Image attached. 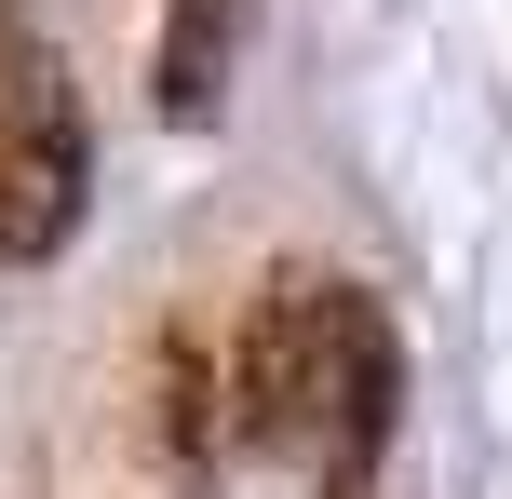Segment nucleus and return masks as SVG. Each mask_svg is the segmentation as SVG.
I'll return each instance as SVG.
<instances>
[{
  "mask_svg": "<svg viewBox=\"0 0 512 499\" xmlns=\"http://www.w3.org/2000/svg\"><path fill=\"white\" fill-rule=\"evenodd\" d=\"M230 365H243V432L256 446H283L324 499L378 486L391 432H405V338H391V311L351 270H297L283 257L270 284L243 297Z\"/></svg>",
  "mask_w": 512,
  "mask_h": 499,
  "instance_id": "f257e3e1",
  "label": "nucleus"
},
{
  "mask_svg": "<svg viewBox=\"0 0 512 499\" xmlns=\"http://www.w3.org/2000/svg\"><path fill=\"white\" fill-rule=\"evenodd\" d=\"M81 189H95V135H81V68L27 0H0V257L41 270L68 257Z\"/></svg>",
  "mask_w": 512,
  "mask_h": 499,
  "instance_id": "f03ea898",
  "label": "nucleus"
},
{
  "mask_svg": "<svg viewBox=\"0 0 512 499\" xmlns=\"http://www.w3.org/2000/svg\"><path fill=\"white\" fill-rule=\"evenodd\" d=\"M149 432H162L176 473H216V459L243 446V365H230V338H216L203 311H176L162 351H149Z\"/></svg>",
  "mask_w": 512,
  "mask_h": 499,
  "instance_id": "7ed1b4c3",
  "label": "nucleus"
},
{
  "mask_svg": "<svg viewBox=\"0 0 512 499\" xmlns=\"http://www.w3.org/2000/svg\"><path fill=\"white\" fill-rule=\"evenodd\" d=\"M243 27L256 0H162V54H149V108L176 135H203L230 108V68H243Z\"/></svg>",
  "mask_w": 512,
  "mask_h": 499,
  "instance_id": "20e7f679",
  "label": "nucleus"
}]
</instances>
